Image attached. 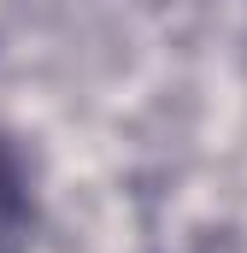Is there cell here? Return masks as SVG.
Here are the masks:
<instances>
[{"label": "cell", "instance_id": "obj_1", "mask_svg": "<svg viewBox=\"0 0 247 253\" xmlns=\"http://www.w3.org/2000/svg\"><path fill=\"white\" fill-rule=\"evenodd\" d=\"M12 242H18V177L0 159V253H12Z\"/></svg>", "mask_w": 247, "mask_h": 253}]
</instances>
